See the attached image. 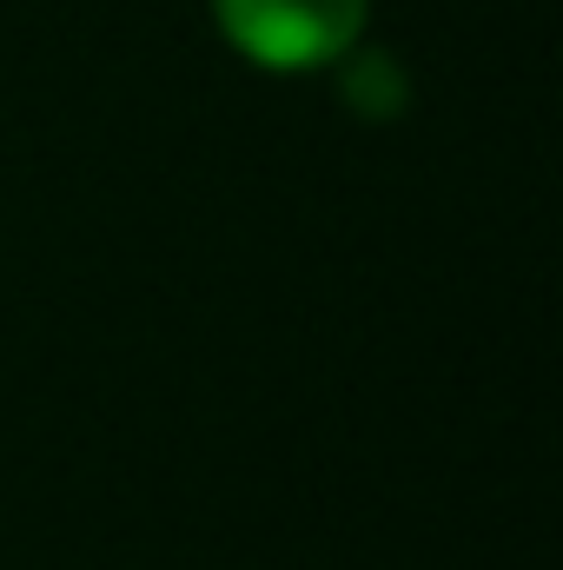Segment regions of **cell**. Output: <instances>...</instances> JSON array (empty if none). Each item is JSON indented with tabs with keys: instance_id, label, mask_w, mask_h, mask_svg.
<instances>
[{
	"instance_id": "7a4b0ae2",
	"label": "cell",
	"mask_w": 563,
	"mask_h": 570,
	"mask_svg": "<svg viewBox=\"0 0 563 570\" xmlns=\"http://www.w3.org/2000/svg\"><path fill=\"white\" fill-rule=\"evenodd\" d=\"M345 100H352L358 114H392V107L405 100V80H398V67H392L385 53H358V60L345 67Z\"/></svg>"
},
{
	"instance_id": "6da1fadb",
	"label": "cell",
	"mask_w": 563,
	"mask_h": 570,
	"mask_svg": "<svg viewBox=\"0 0 563 570\" xmlns=\"http://www.w3.org/2000/svg\"><path fill=\"white\" fill-rule=\"evenodd\" d=\"M213 13L246 60L279 67V73L352 53L365 27V0H213Z\"/></svg>"
}]
</instances>
